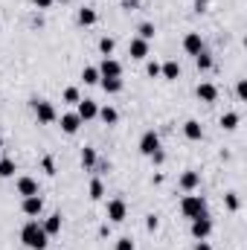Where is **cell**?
Segmentation results:
<instances>
[{"label":"cell","mask_w":247,"mask_h":250,"mask_svg":"<svg viewBox=\"0 0 247 250\" xmlns=\"http://www.w3.org/2000/svg\"><path fill=\"white\" fill-rule=\"evenodd\" d=\"M227 207H230V209H239V198H236V195H227Z\"/></svg>","instance_id":"836d02e7"},{"label":"cell","mask_w":247,"mask_h":250,"mask_svg":"<svg viewBox=\"0 0 247 250\" xmlns=\"http://www.w3.org/2000/svg\"><path fill=\"white\" fill-rule=\"evenodd\" d=\"M195 64H198V70H209V67H212V56H209L206 50H201V53L195 56Z\"/></svg>","instance_id":"44dd1931"},{"label":"cell","mask_w":247,"mask_h":250,"mask_svg":"<svg viewBox=\"0 0 247 250\" xmlns=\"http://www.w3.org/2000/svg\"><path fill=\"white\" fill-rule=\"evenodd\" d=\"M44 209V201L38 198V195H29V198H23V212L26 215H38Z\"/></svg>","instance_id":"7c38bea8"},{"label":"cell","mask_w":247,"mask_h":250,"mask_svg":"<svg viewBox=\"0 0 247 250\" xmlns=\"http://www.w3.org/2000/svg\"><path fill=\"white\" fill-rule=\"evenodd\" d=\"M140 38H143V41H151V38H154V26H151V23H143V26H140Z\"/></svg>","instance_id":"4316f807"},{"label":"cell","mask_w":247,"mask_h":250,"mask_svg":"<svg viewBox=\"0 0 247 250\" xmlns=\"http://www.w3.org/2000/svg\"><path fill=\"white\" fill-rule=\"evenodd\" d=\"M181 212H184L186 218H198V215L206 212V201L201 195H186L184 201H181Z\"/></svg>","instance_id":"7a4b0ae2"},{"label":"cell","mask_w":247,"mask_h":250,"mask_svg":"<svg viewBox=\"0 0 247 250\" xmlns=\"http://www.w3.org/2000/svg\"><path fill=\"white\" fill-rule=\"evenodd\" d=\"M184 134L189 137V140H201V134H204V131H201V123H195V120H189V123L184 125Z\"/></svg>","instance_id":"e0dca14e"},{"label":"cell","mask_w":247,"mask_h":250,"mask_svg":"<svg viewBox=\"0 0 247 250\" xmlns=\"http://www.w3.org/2000/svg\"><path fill=\"white\" fill-rule=\"evenodd\" d=\"M184 50L189 53V56H198L201 50H204V41H201V35L198 32H189L184 38Z\"/></svg>","instance_id":"9c48e42d"},{"label":"cell","mask_w":247,"mask_h":250,"mask_svg":"<svg viewBox=\"0 0 247 250\" xmlns=\"http://www.w3.org/2000/svg\"><path fill=\"white\" fill-rule=\"evenodd\" d=\"M82 79H84V84H96V82H99L102 76H99V70H96V67H84Z\"/></svg>","instance_id":"603a6c76"},{"label":"cell","mask_w":247,"mask_h":250,"mask_svg":"<svg viewBox=\"0 0 247 250\" xmlns=\"http://www.w3.org/2000/svg\"><path fill=\"white\" fill-rule=\"evenodd\" d=\"M47 233H44V227H38V221H29L23 230H21V242L26 245L29 250H44L47 248Z\"/></svg>","instance_id":"6da1fadb"},{"label":"cell","mask_w":247,"mask_h":250,"mask_svg":"<svg viewBox=\"0 0 247 250\" xmlns=\"http://www.w3.org/2000/svg\"><path fill=\"white\" fill-rule=\"evenodd\" d=\"M18 192H21L23 198H29V195H38V184H35L32 178H21V181H18Z\"/></svg>","instance_id":"9a60e30c"},{"label":"cell","mask_w":247,"mask_h":250,"mask_svg":"<svg viewBox=\"0 0 247 250\" xmlns=\"http://www.w3.org/2000/svg\"><path fill=\"white\" fill-rule=\"evenodd\" d=\"M32 3H35L38 9H50V6H53V0H32Z\"/></svg>","instance_id":"e575fe53"},{"label":"cell","mask_w":247,"mask_h":250,"mask_svg":"<svg viewBox=\"0 0 247 250\" xmlns=\"http://www.w3.org/2000/svg\"><path fill=\"white\" fill-rule=\"evenodd\" d=\"M79 125H82L79 114H64V117H62V128H64V134H76V131H79Z\"/></svg>","instance_id":"4fadbf2b"},{"label":"cell","mask_w":247,"mask_h":250,"mask_svg":"<svg viewBox=\"0 0 247 250\" xmlns=\"http://www.w3.org/2000/svg\"><path fill=\"white\" fill-rule=\"evenodd\" d=\"M157 148H160V140H157V134H154V131H145V134H143V140H140V151H143L145 157H151Z\"/></svg>","instance_id":"277c9868"},{"label":"cell","mask_w":247,"mask_h":250,"mask_svg":"<svg viewBox=\"0 0 247 250\" xmlns=\"http://www.w3.org/2000/svg\"><path fill=\"white\" fill-rule=\"evenodd\" d=\"M76 114H79V120L84 123V120H93V117L99 114V108H96L93 99H79V111H76Z\"/></svg>","instance_id":"52a82bcc"},{"label":"cell","mask_w":247,"mask_h":250,"mask_svg":"<svg viewBox=\"0 0 247 250\" xmlns=\"http://www.w3.org/2000/svg\"><path fill=\"white\" fill-rule=\"evenodd\" d=\"M99 120L105 125H114L117 120H120V114H117V108H111V105H105V108H99V114H96Z\"/></svg>","instance_id":"2e32d148"},{"label":"cell","mask_w":247,"mask_h":250,"mask_svg":"<svg viewBox=\"0 0 247 250\" xmlns=\"http://www.w3.org/2000/svg\"><path fill=\"white\" fill-rule=\"evenodd\" d=\"M239 96H242V99L247 96V84H245V82H239Z\"/></svg>","instance_id":"d590c367"},{"label":"cell","mask_w":247,"mask_h":250,"mask_svg":"<svg viewBox=\"0 0 247 250\" xmlns=\"http://www.w3.org/2000/svg\"><path fill=\"white\" fill-rule=\"evenodd\" d=\"M125 215H128V207H125V201H111L108 204V218L111 221H125Z\"/></svg>","instance_id":"ba28073f"},{"label":"cell","mask_w":247,"mask_h":250,"mask_svg":"<svg viewBox=\"0 0 247 250\" xmlns=\"http://www.w3.org/2000/svg\"><path fill=\"white\" fill-rule=\"evenodd\" d=\"M195 250H212V248H209V245H206V242L201 239V245H198V248H195Z\"/></svg>","instance_id":"8d00e7d4"},{"label":"cell","mask_w":247,"mask_h":250,"mask_svg":"<svg viewBox=\"0 0 247 250\" xmlns=\"http://www.w3.org/2000/svg\"><path fill=\"white\" fill-rule=\"evenodd\" d=\"M102 192H105L102 181H93V184H90V198H102Z\"/></svg>","instance_id":"f546056e"},{"label":"cell","mask_w":247,"mask_h":250,"mask_svg":"<svg viewBox=\"0 0 247 250\" xmlns=\"http://www.w3.org/2000/svg\"><path fill=\"white\" fill-rule=\"evenodd\" d=\"M198 184H201V175L198 172H186L184 178H181V187L184 189H195Z\"/></svg>","instance_id":"ac0fdd59"},{"label":"cell","mask_w":247,"mask_h":250,"mask_svg":"<svg viewBox=\"0 0 247 250\" xmlns=\"http://www.w3.org/2000/svg\"><path fill=\"white\" fill-rule=\"evenodd\" d=\"M198 99H201V102H215V99H218V87L209 84V82L198 84Z\"/></svg>","instance_id":"8fae6325"},{"label":"cell","mask_w":247,"mask_h":250,"mask_svg":"<svg viewBox=\"0 0 247 250\" xmlns=\"http://www.w3.org/2000/svg\"><path fill=\"white\" fill-rule=\"evenodd\" d=\"M221 125H224L227 131H233V128L239 125V114H233V111H230V114H224V117H221Z\"/></svg>","instance_id":"484cf974"},{"label":"cell","mask_w":247,"mask_h":250,"mask_svg":"<svg viewBox=\"0 0 247 250\" xmlns=\"http://www.w3.org/2000/svg\"><path fill=\"white\" fill-rule=\"evenodd\" d=\"M44 233H47V236H56V233H62V212H53V215L47 218V224H44Z\"/></svg>","instance_id":"5bb4252c"},{"label":"cell","mask_w":247,"mask_h":250,"mask_svg":"<svg viewBox=\"0 0 247 250\" xmlns=\"http://www.w3.org/2000/svg\"><path fill=\"white\" fill-rule=\"evenodd\" d=\"M117 250H134V242L131 239H120L117 242Z\"/></svg>","instance_id":"1f68e13d"},{"label":"cell","mask_w":247,"mask_h":250,"mask_svg":"<svg viewBox=\"0 0 247 250\" xmlns=\"http://www.w3.org/2000/svg\"><path fill=\"white\" fill-rule=\"evenodd\" d=\"M99 82H102V87L108 93H120L123 90V79H99Z\"/></svg>","instance_id":"ffe728a7"},{"label":"cell","mask_w":247,"mask_h":250,"mask_svg":"<svg viewBox=\"0 0 247 250\" xmlns=\"http://www.w3.org/2000/svg\"><path fill=\"white\" fill-rule=\"evenodd\" d=\"M41 166H44V172H47V175H56V163H53V157H44V160H41Z\"/></svg>","instance_id":"4dcf8cb0"},{"label":"cell","mask_w":247,"mask_h":250,"mask_svg":"<svg viewBox=\"0 0 247 250\" xmlns=\"http://www.w3.org/2000/svg\"><path fill=\"white\" fill-rule=\"evenodd\" d=\"M99 50H102V53H105V59H108V56L114 53V38H102V41H99Z\"/></svg>","instance_id":"83f0119b"},{"label":"cell","mask_w":247,"mask_h":250,"mask_svg":"<svg viewBox=\"0 0 247 250\" xmlns=\"http://www.w3.org/2000/svg\"><path fill=\"white\" fill-rule=\"evenodd\" d=\"M35 117H38V123L50 125L56 120V108H53L50 102H35Z\"/></svg>","instance_id":"8992f818"},{"label":"cell","mask_w":247,"mask_h":250,"mask_svg":"<svg viewBox=\"0 0 247 250\" xmlns=\"http://www.w3.org/2000/svg\"><path fill=\"white\" fill-rule=\"evenodd\" d=\"M209 233H212V221H209L206 212L198 215V218H192V236H195V239H206Z\"/></svg>","instance_id":"3957f363"},{"label":"cell","mask_w":247,"mask_h":250,"mask_svg":"<svg viewBox=\"0 0 247 250\" xmlns=\"http://www.w3.org/2000/svg\"><path fill=\"white\" fill-rule=\"evenodd\" d=\"M15 175V160L12 157H3L0 160V178H12Z\"/></svg>","instance_id":"7402d4cb"},{"label":"cell","mask_w":247,"mask_h":250,"mask_svg":"<svg viewBox=\"0 0 247 250\" xmlns=\"http://www.w3.org/2000/svg\"><path fill=\"white\" fill-rule=\"evenodd\" d=\"M148 76H160V64L157 62H148Z\"/></svg>","instance_id":"d6a6232c"},{"label":"cell","mask_w":247,"mask_h":250,"mask_svg":"<svg viewBox=\"0 0 247 250\" xmlns=\"http://www.w3.org/2000/svg\"><path fill=\"white\" fill-rule=\"evenodd\" d=\"M160 73H163L166 79H178V76H181V67H178V62H166L160 67Z\"/></svg>","instance_id":"d6986e66"},{"label":"cell","mask_w":247,"mask_h":250,"mask_svg":"<svg viewBox=\"0 0 247 250\" xmlns=\"http://www.w3.org/2000/svg\"><path fill=\"white\" fill-rule=\"evenodd\" d=\"M128 53H131V59L143 62V59L148 56V41H143V38H134V41H131V47H128Z\"/></svg>","instance_id":"30bf717a"},{"label":"cell","mask_w":247,"mask_h":250,"mask_svg":"<svg viewBox=\"0 0 247 250\" xmlns=\"http://www.w3.org/2000/svg\"><path fill=\"white\" fill-rule=\"evenodd\" d=\"M0 148H3V137H0Z\"/></svg>","instance_id":"74e56055"},{"label":"cell","mask_w":247,"mask_h":250,"mask_svg":"<svg viewBox=\"0 0 247 250\" xmlns=\"http://www.w3.org/2000/svg\"><path fill=\"white\" fill-rule=\"evenodd\" d=\"M64 102L79 105V90H76V87H67V90H64Z\"/></svg>","instance_id":"f1b7e54d"},{"label":"cell","mask_w":247,"mask_h":250,"mask_svg":"<svg viewBox=\"0 0 247 250\" xmlns=\"http://www.w3.org/2000/svg\"><path fill=\"white\" fill-rule=\"evenodd\" d=\"M99 76L102 79H120L123 76V64L114 62V59H105V62L99 64Z\"/></svg>","instance_id":"5b68a950"},{"label":"cell","mask_w":247,"mask_h":250,"mask_svg":"<svg viewBox=\"0 0 247 250\" xmlns=\"http://www.w3.org/2000/svg\"><path fill=\"white\" fill-rule=\"evenodd\" d=\"M79 21H82L84 26H93V23H96V12H93V9H82V12H79Z\"/></svg>","instance_id":"cb8c5ba5"},{"label":"cell","mask_w":247,"mask_h":250,"mask_svg":"<svg viewBox=\"0 0 247 250\" xmlns=\"http://www.w3.org/2000/svg\"><path fill=\"white\" fill-rule=\"evenodd\" d=\"M82 163H84V169H93L96 166V151L93 148H84L82 151Z\"/></svg>","instance_id":"d4e9b609"}]
</instances>
